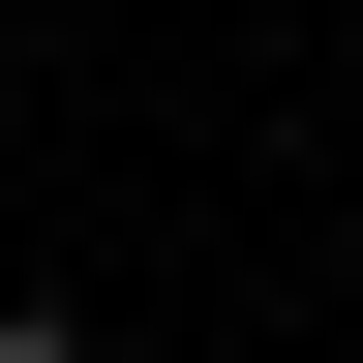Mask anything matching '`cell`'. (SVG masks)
<instances>
[{
	"instance_id": "1",
	"label": "cell",
	"mask_w": 363,
	"mask_h": 363,
	"mask_svg": "<svg viewBox=\"0 0 363 363\" xmlns=\"http://www.w3.org/2000/svg\"><path fill=\"white\" fill-rule=\"evenodd\" d=\"M0 363H91V333H61V303H0Z\"/></svg>"
}]
</instances>
